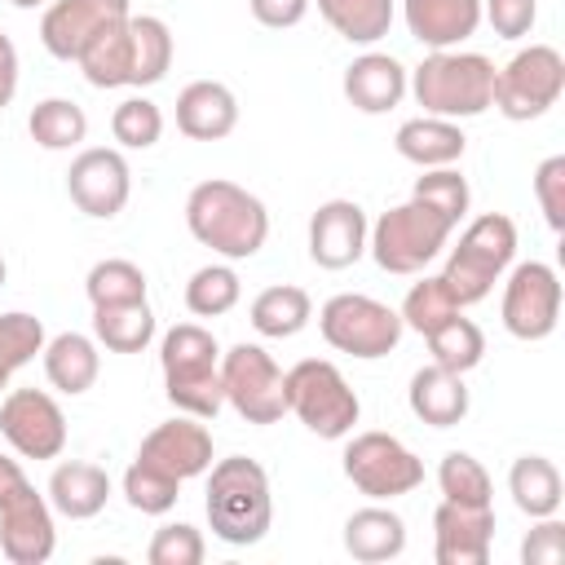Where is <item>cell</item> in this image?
Masks as SVG:
<instances>
[{
  "label": "cell",
  "mask_w": 565,
  "mask_h": 565,
  "mask_svg": "<svg viewBox=\"0 0 565 565\" xmlns=\"http://www.w3.org/2000/svg\"><path fill=\"white\" fill-rule=\"evenodd\" d=\"M516 256V225L508 212H481L477 221H468V230L459 234V243L450 247L446 265H441V282L450 291V300L459 309L468 305H481L494 282L508 274Z\"/></svg>",
  "instance_id": "5b68a950"
},
{
  "label": "cell",
  "mask_w": 565,
  "mask_h": 565,
  "mask_svg": "<svg viewBox=\"0 0 565 565\" xmlns=\"http://www.w3.org/2000/svg\"><path fill=\"white\" fill-rule=\"evenodd\" d=\"M146 274H141V265H132V260H124V256H106V260H97L93 269H88V278H84V291H88V300H93V309L97 305H124V300H146Z\"/></svg>",
  "instance_id": "f35d334b"
},
{
  "label": "cell",
  "mask_w": 565,
  "mask_h": 565,
  "mask_svg": "<svg viewBox=\"0 0 565 565\" xmlns=\"http://www.w3.org/2000/svg\"><path fill=\"white\" fill-rule=\"evenodd\" d=\"M57 547V530H53V508L44 494H35V486L26 481L22 490H13L0 503V552L13 565H44Z\"/></svg>",
  "instance_id": "9a60e30c"
},
{
  "label": "cell",
  "mask_w": 565,
  "mask_h": 565,
  "mask_svg": "<svg viewBox=\"0 0 565 565\" xmlns=\"http://www.w3.org/2000/svg\"><path fill=\"white\" fill-rule=\"evenodd\" d=\"M13 9H40V4H49V0H9Z\"/></svg>",
  "instance_id": "f907efd6"
},
{
  "label": "cell",
  "mask_w": 565,
  "mask_h": 565,
  "mask_svg": "<svg viewBox=\"0 0 565 565\" xmlns=\"http://www.w3.org/2000/svg\"><path fill=\"white\" fill-rule=\"evenodd\" d=\"M503 327L508 335L534 344V340H547L561 322V278L547 260H521L512 265L508 282H503Z\"/></svg>",
  "instance_id": "7c38bea8"
},
{
  "label": "cell",
  "mask_w": 565,
  "mask_h": 565,
  "mask_svg": "<svg viewBox=\"0 0 565 565\" xmlns=\"http://www.w3.org/2000/svg\"><path fill=\"white\" fill-rule=\"evenodd\" d=\"M393 146H397V154H402L406 163H415V168H450V163L463 159L468 137H463V128H459L455 119L415 115V119H406V124L397 128Z\"/></svg>",
  "instance_id": "cb8c5ba5"
},
{
  "label": "cell",
  "mask_w": 565,
  "mask_h": 565,
  "mask_svg": "<svg viewBox=\"0 0 565 565\" xmlns=\"http://www.w3.org/2000/svg\"><path fill=\"white\" fill-rule=\"evenodd\" d=\"M185 225H190V234L203 247H212L225 260H247L269 238V212H265V203L252 190H243L238 181H225V177L199 181L190 190V199H185Z\"/></svg>",
  "instance_id": "6da1fadb"
},
{
  "label": "cell",
  "mask_w": 565,
  "mask_h": 565,
  "mask_svg": "<svg viewBox=\"0 0 565 565\" xmlns=\"http://www.w3.org/2000/svg\"><path fill=\"white\" fill-rule=\"evenodd\" d=\"M411 194L424 199L428 207H437L450 225H459L468 216V203H472V190H468L463 172H455V163L450 168H424V177L415 181Z\"/></svg>",
  "instance_id": "b9f144b4"
},
{
  "label": "cell",
  "mask_w": 565,
  "mask_h": 565,
  "mask_svg": "<svg viewBox=\"0 0 565 565\" xmlns=\"http://www.w3.org/2000/svg\"><path fill=\"white\" fill-rule=\"evenodd\" d=\"M128 18V0H53L40 18V44L57 62H75L93 35Z\"/></svg>",
  "instance_id": "2e32d148"
},
{
  "label": "cell",
  "mask_w": 565,
  "mask_h": 565,
  "mask_svg": "<svg viewBox=\"0 0 565 565\" xmlns=\"http://www.w3.org/2000/svg\"><path fill=\"white\" fill-rule=\"evenodd\" d=\"M0 433L22 459H57L66 450V415L44 388H13L0 402Z\"/></svg>",
  "instance_id": "4fadbf2b"
},
{
  "label": "cell",
  "mask_w": 565,
  "mask_h": 565,
  "mask_svg": "<svg viewBox=\"0 0 565 565\" xmlns=\"http://www.w3.org/2000/svg\"><path fill=\"white\" fill-rule=\"evenodd\" d=\"M137 459L154 463L159 472H168V477H177V481L203 477V472L212 468V433H207L203 419H194V415L163 419V424H154V428L141 437Z\"/></svg>",
  "instance_id": "ac0fdd59"
},
{
  "label": "cell",
  "mask_w": 565,
  "mask_h": 565,
  "mask_svg": "<svg viewBox=\"0 0 565 565\" xmlns=\"http://www.w3.org/2000/svg\"><path fill=\"white\" fill-rule=\"evenodd\" d=\"M221 388H225V402L247 424H278L287 415L282 366L260 344H247L243 340L230 353H221Z\"/></svg>",
  "instance_id": "8fae6325"
},
{
  "label": "cell",
  "mask_w": 565,
  "mask_h": 565,
  "mask_svg": "<svg viewBox=\"0 0 565 565\" xmlns=\"http://www.w3.org/2000/svg\"><path fill=\"white\" fill-rule=\"evenodd\" d=\"M177 128L190 141H221L238 128V97L221 79H194L177 93Z\"/></svg>",
  "instance_id": "44dd1931"
},
{
  "label": "cell",
  "mask_w": 565,
  "mask_h": 565,
  "mask_svg": "<svg viewBox=\"0 0 565 565\" xmlns=\"http://www.w3.org/2000/svg\"><path fill=\"white\" fill-rule=\"evenodd\" d=\"M450 234H455V225L437 207H428L424 199L411 194L406 203L380 212V221L366 234V252L375 256V265L384 274H424L441 256Z\"/></svg>",
  "instance_id": "8992f818"
},
{
  "label": "cell",
  "mask_w": 565,
  "mask_h": 565,
  "mask_svg": "<svg viewBox=\"0 0 565 565\" xmlns=\"http://www.w3.org/2000/svg\"><path fill=\"white\" fill-rule=\"evenodd\" d=\"M106 499H110V477H106V468H97L88 459H66L49 477V508L71 521L97 516L106 508Z\"/></svg>",
  "instance_id": "4316f807"
},
{
  "label": "cell",
  "mask_w": 565,
  "mask_h": 565,
  "mask_svg": "<svg viewBox=\"0 0 565 565\" xmlns=\"http://www.w3.org/2000/svg\"><path fill=\"white\" fill-rule=\"evenodd\" d=\"M282 384H287V411L322 441H340L353 433L358 415H362V402L358 393L349 388L344 371L327 358H305L296 362L291 371H282Z\"/></svg>",
  "instance_id": "52a82bcc"
},
{
  "label": "cell",
  "mask_w": 565,
  "mask_h": 565,
  "mask_svg": "<svg viewBox=\"0 0 565 565\" xmlns=\"http://www.w3.org/2000/svg\"><path fill=\"white\" fill-rule=\"evenodd\" d=\"M26 132L40 150H71L88 137V115L71 97H44L26 115Z\"/></svg>",
  "instance_id": "836d02e7"
},
{
  "label": "cell",
  "mask_w": 565,
  "mask_h": 565,
  "mask_svg": "<svg viewBox=\"0 0 565 565\" xmlns=\"http://www.w3.org/2000/svg\"><path fill=\"white\" fill-rule=\"evenodd\" d=\"M124 499H128V508L141 512V516H163V512L177 508L181 481L168 477V472H159V468L146 463V459H132L128 472H124Z\"/></svg>",
  "instance_id": "74e56055"
},
{
  "label": "cell",
  "mask_w": 565,
  "mask_h": 565,
  "mask_svg": "<svg viewBox=\"0 0 565 565\" xmlns=\"http://www.w3.org/2000/svg\"><path fill=\"white\" fill-rule=\"evenodd\" d=\"M4 274H9V269H4V256H0V287H4Z\"/></svg>",
  "instance_id": "816d5d0a"
},
{
  "label": "cell",
  "mask_w": 565,
  "mask_h": 565,
  "mask_svg": "<svg viewBox=\"0 0 565 565\" xmlns=\"http://www.w3.org/2000/svg\"><path fill=\"white\" fill-rule=\"evenodd\" d=\"M128 35H132V79H128V88L159 84L168 75V66H172V53H177L168 22L154 18V13H132L128 18Z\"/></svg>",
  "instance_id": "1f68e13d"
},
{
  "label": "cell",
  "mask_w": 565,
  "mask_h": 565,
  "mask_svg": "<svg viewBox=\"0 0 565 565\" xmlns=\"http://www.w3.org/2000/svg\"><path fill=\"white\" fill-rule=\"evenodd\" d=\"M437 486L441 499L450 503H472V508H490L494 503V486L490 472L481 468V459H472L468 450H446L437 463Z\"/></svg>",
  "instance_id": "d590c367"
},
{
  "label": "cell",
  "mask_w": 565,
  "mask_h": 565,
  "mask_svg": "<svg viewBox=\"0 0 565 565\" xmlns=\"http://www.w3.org/2000/svg\"><path fill=\"white\" fill-rule=\"evenodd\" d=\"M93 340L106 344L110 353H141L154 340V313L146 300H124V305H97L93 309Z\"/></svg>",
  "instance_id": "4dcf8cb0"
},
{
  "label": "cell",
  "mask_w": 565,
  "mask_h": 565,
  "mask_svg": "<svg viewBox=\"0 0 565 565\" xmlns=\"http://www.w3.org/2000/svg\"><path fill=\"white\" fill-rule=\"evenodd\" d=\"M534 199L552 234L565 230V154H547L534 168Z\"/></svg>",
  "instance_id": "f6af8a7d"
},
{
  "label": "cell",
  "mask_w": 565,
  "mask_h": 565,
  "mask_svg": "<svg viewBox=\"0 0 565 565\" xmlns=\"http://www.w3.org/2000/svg\"><path fill=\"white\" fill-rule=\"evenodd\" d=\"M565 93V57L552 44H530L494 71V110L512 124L547 115Z\"/></svg>",
  "instance_id": "9c48e42d"
},
{
  "label": "cell",
  "mask_w": 565,
  "mask_h": 565,
  "mask_svg": "<svg viewBox=\"0 0 565 565\" xmlns=\"http://www.w3.org/2000/svg\"><path fill=\"white\" fill-rule=\"evenodd\" d=\"M406 79L411 71L393 57V53H362L344 66V97L353 110L362 115H388L402 97H406Z\"/></svg>",
  "instance_id": "ffe728a7"
},
{
  "label": "cell",
  "mask_w": 565,
  "mask_h": 565,
  "mask_svg": "<svg viewBox=\"0 0 565 565\" xmlns=\"http://www.w3.org/2000/svg\"><path fill=\"white\" fill-rule=\"evenodd\" d=\"M318 331L335 353L375 362L402 344L406 327H402V313L388 309L384 300L362 296V291H340L318 309Z\"/></svg>",
  "instance_id": "ba28073f"
},
{
  "label": "cell",
  "mask_w": 565,
  "mask_h": 565,
  "mask_svg": "<svg viewBox=\"0 0 565 565\" xmlns=\"http://www.w3.org/2000/svg\"><path fill=\"white\" fill-rule=\"evenodd\" d=\"M494 543V503H450L441 499L433 512V556L437 565H486Z\"/></svg>",
  "instance_id": "d6986e66"
},
{
  "label": "cell",
  "mask_w": 565,
  "mask_h": 565,
  "mask_svg": "<svg viewBox=\"0 0 565 565\" xmlns=\"http://www.w3.org/2000/svg\"><path fill=\"white\" fill-rule=\"evenodd\" d=\"M508 494L530 521H539V516H556L561 512L565 481H561V472H556V463L547 455H521L508 468Z\"/></svg>",
  "instance_id": "83f0119b"
},
{
  "label": "cell",
  "mask_w": 565,
  "mask_h": 565,
  "mask_svg": "<svg viewBox=\"0 0 565 565\" xmlns=\"http://www.w3.org/2000/svg\"><path fill=\"white\" fill-rule=\"evenodd\" d=\"M207 556V543L203 534L190 525V521H168L154 530L150 547H146V561L150 565H203Z\"/></svg>",
  "instance_id": "ee69618b"
},
{
  "label": "cell",
  "mask_w": 565,
  "mask_h": 565,
  "mask_svg": "<svg viewBox=\"0 0 565 565\" xmlns=\"http://www.w3.org/2000/svg\"><path fill=\"white\" fill-rule=\"evenodd\" d=\"M402 18L424 49H459L481 26V0H406Z\"/></svg>",
  "instance_id": "7402d4cb"
},
{
  "label": "cell",
  "mask_w": 565,
  "mask_h": 565,
  "mask_svg": "<svg viewBox=\"0 0 565 565\" xmlns=\"http://www.w3.org/2000/svg\"><path fill=\"white\" fill-rule=\"evenodd\" d=\"M402 327H411V331H419V335H428V331H437L446 318H455L459 313V305L450 300V291H446V282L433 274H424L419 282H411V291H406V300H402Z\"/></svg>",
  "instance_id": "ab89813d"
},
{
  "label": "cell",
  "mask_w": 565,
  "mask_h": 565,
  "mask_svg": "<svg viewBox=\"0 0 565 565\" xmlns=\"http://www.w3.org/2000/svg\"><path fill=\"white\" fill-rule=\"evenodd\" d=\"M44 375L57 393L66 397H79L97 384L102 375V353H97V340L84 335V331H62L53 340H44Z\"/></svg>",
  "instance_id": "484cf974"
},
{
  "label": "cell",
  "mask_w": 565,
  "mask_h": 565,
  "mask_svg": "<svg viewBox=\"0 0 565 565\" xmlns=\"http://www.w3.org/2000/svg\"><path fill=\"white\" fill-rule=\"evenodd\" d=\"M13 93H18V49H13V40L0 31V110L13 102Z\"/></svg>",
  "instance_id": "681fc988"
},
{
  "label": "cell",
  "mask_w": 565,
  "mask_h": 565,
  "mask_svg": "<svg viewBox=\"0 0 565 565\" xmlns=\"http://www.w3.org/2000/svg\"><path fill=\"white\" fill-rule=\"evenodd\" d=\"M344 552L362 565H384V561H397L406 552V521L384 508V503H371V508H358L349 521H344Z\"/></svg>",
  "instance_id": "d4e9b609"
},
{
  "label": "cell",
  "mask_w": 565,
  "mask_h": 565,
  "mask_svg": "<svg viewBox=\"0 0 565 565\" xmlns=\"http://www.w3.org/2000/svg\"><path fill=\"white\" fill-rule=\"evenodd\" d=\"M424 340H428L433 362L446 366V371H455V375H468L486 358V335H481V327L472 318H463V309L455 318H446L437 331H428Z\"/></svg>",
  "instance_id": "e575fe53"
},
{
  "label": "cell",
  "mask_w": 565,
  "mask_h": 565,
  "mask_svg": "<svg viewBox=\"0 0 565 565\" xmlns=\"http://www.w3.org/2000/svg\"><path fill=\"white\" fill-rule=\"evenodd\" d=\"M66 194L71 203L93 216V221H110L128 207V194H132V172H128V159L110 146H88L71 159V172H66Z\"/></svg>",
  "instance_id": "5bb4252c"
},
{
  "label": "cell",
  "mask_w": 565,
  "mask_h": 565,
  "mask_svg": "<svg viewBox=\"0 0 565 565\" xmlns=\"http://www.w3.org/2000/svg\"><path fill=\"white\" fill-rule=\"evenodd\" d=\"M344 477L358 494L388 503L424 486V459L393 433H353L344 446Z\"/></svg>",
  "instance_id": "30bf717a"
},
{
  "label": "cell",
  "mask_w": 565,
  "mask_h": 565,
  "mask_svg": "<svg viewBox=\"0 0 565 565\" xmlns=\"http://www.w3.org/2000/svg\"><path fill=\"white\" fill-rule=\"evenodd\" d=\"M238 296H243V282L230 265H203L185 282V309L194 318H221L238 305Z\"/></svg>",
  "instance_id": "8d00e7d4"
},
{
  "label": "cell",
  "mask_w": 565,
  "mask_h": 565,
  "mask_svg": "<svg viewBox=\"0 0 565 565\" xmlns=\"http://www.w3.org/2000/svg\"><path fill=\"white\" fill-rule=\"evenodd\" d=\"M207 525L221 543L230 547H252L269 534L274 521V494H269V472L247 459L230 455L207 468Z\"/></svg>",
  "instance_id": "7a4b0ae2"
},
{
  "label": "cell",
  "mask_w": 565,
  "mask_h": 565,
  "mask_svg": "<svg viewBox=\"0 0 565 565\" xmlns=\"http://www.w3.org/2000/svg\"><path fill=\"white\" fill-rule=\"evenodd\" d=\"M565 561V525L556 516H539V525L521 539V565H561Z\"/></svg>",
  "instance_id": "7dc6e473"
},
{
  "label": "cell",
  "mask_w": 565,
  "mask_h": 565,
  "mask_svg": "<svg viewBox=\"0 0 565 565\" xmlns=\"http://www.w3.org/2000/svg\"><path fill=\"white\" fill-rule=\"evenodd\" d=\"M406 402H411V415L428 428H455L463 424L468 415V388H463V375L428 362L411 375V388H406Z\"/></svg>",
  "instance_id": "603a6c76"
},
{
  "label": "cell",
  "mask_w": 565,
  "mask_h": 565,
  "mask_svg": "<svg viewBox=\"0 0 565 565\" xmlns=\"http://www.w3.org/2000/svg\"><path fill=\"white\" fill-rule=\"evenodd\" d=\"M247 9H252V18H256L260 26H269V31H287V26L305 22L309 0H247Z\"/></svg>",
  "instance_id": "c3c4849f"
},
{
  "label": "cell",
  "mask_w": 565,
  "mask_h": 565,
  "mask_svg": "<svg viewBox=\"0 0 565 565\" xmlns=\"http://www.w3.org/2000/svg\"><path fill=\"white\" fill-rule=\"evenodd\" d=\"M4 384H9V375H0V388H4Z\"/></svg>",
  "instance_id": "f5cc1de1"
},
{
  "label": "cell",
  "mask_w": 565,
  "mask_h": 565,
  "mask_svg": "<svg viewBox=\"0 0 565 565\" xmlns=\"http://www.w3.org/2000/svg\"><path fill=\"white\" fill-rule=\"evenodd\" d=\"M318 13L349 44H375L393 26V0H318Z\"/></svg>",
  "instance_id": "d6a6232c"
},
{
  "label": "cell",
  "mask_w": 565,
  "mask_h": 565,
  "mask_svg": "<svg viewBox=\"0 0 565 565\" xmlns=\"http://www.w3.org/2000/svg\"><path fill=\"white\" fill-rule=\"evenodd\" d=\"M132 18V13H128ZM128 18L106 26L102 35H93L84 44V53L75 57V66L84 71V79L93 88H124L132 79V35H128Z\"/></svg>",
  "instance_id": "f546056e"
},
{
  "label": "cell",
  "mask_w": 565,
  "mask_h": 565,
  "mask_svg": "<svg viewBox=\"0 0 565 565\" xmlns=\"http://www.w3.org/2000/svg\"><path fill=\"white\" fill-rule=\"evenodd\" d=\"M35 353H44V322L35 313H0V375H13Z\"/></svg>",
  "instance_id": "7bdbcfd3"
},
{
  "label": "cell",
  "mask_w": 565,
  "mask_h": 565,
  "mask_svg": "<svg viewBox=\"0 0 565 565\" xmlns=\"http://www.w3.org/2000/svg\"><path fill=\"white\" fill-rule=\"evenodd\" d=\"M494 62L486 53H463V49H433L406 79L424 115L437 119H472L486 115L494 102Z\"/></svg>",
  "instance_id": "277c9868"
},
{
  "label": "cell",
  "mask_w": 565,
  "mask_h": 565,
  "mask_svg": "<svg viewBox=\"0 0 565 565\" xmlns=\"http://www.w3.org/2000/svg\"><path fill=\"white\" fill-rule=\"evenodd\" d=\"M247 318H252V327H256L265 340H291V335H300V331L309 327L313 300H309V291L296 287V282H274V287H265V291L252 300Z\"/></svg>",
  "instance_id": "f1b7e54d"
},
{
  "label": "cell",
  "mask_w": 565,
  "mask_h": 565,
  "mask_svg": "<svg viewBox=\"0 0 565 565\" xmlns=\"http://www.w3.org/2000/svg\"><path fill=\"white\" fill-rule=\"evenodd\" d=\"M481 18L499 40H521L539 22V0H481Z\"/></svg>",
  "instance_id": "bcb514c9"
},
{
  "label": "cell",
  "mask_w": 565,
  "mask_h": 565,
  "mask_svg": "<svg viewBox=\"0 0 565 565\" xmlns=\"http://www.w3.org/2000/svg\"><path fill=\"white\" fill-rule=\"evenodd\" d=\"M159 371H163V393L181 415L194 419H216L225 406L221 388V344L207 327L199 322H177L159 340Z\"/></svg>",
  "instance_id": "3957f363"
},
{
  "label": "cell",
  "mask_w": 565,
  "mask_h": 565,
  "mask_svg": "<svg viewBox=\"0 0 565 565\" xmlns=\"http://www.w3.org/2000/svg\"><path fill=\"white\" fill-rule=\"evenodd\" d=\"M110 132L124 150H150L163 137V110L150 97H124L110 115Z\"/></svg>",
  "instance_id": "60d3db41"
},
{
  "label": "cell",
  "mask_w": 565,
  "mask_h": 565,
  "mask_svg": "<svg viewBox=\"0 0 565 565\" xmlns=\"http://www.w3.org/2000/svg\"><path fill=\"white\" fill-rule=\"evenodd\" d=\"M366 212L353 199H327L309 216V260L318 269H349L366 252Z\"/></svg>",
  "instance_id": "e0dca14e"
}]
</instances>
